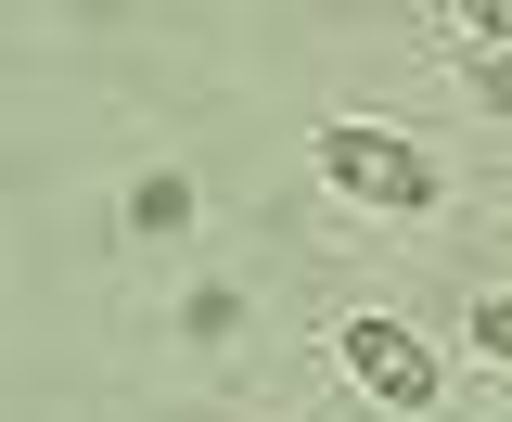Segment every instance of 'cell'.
Instances as JSON below:
<instances>
[{"mask_svg": "<svg viewBox=\"0 0 512 422\" xmlns=\"http://www.w3.org/2000/svg\"><path fill=\"white\" fill-rule=\"evenodd\" d=\"M308 167L346 192V205H372V218H423V205H436V154L397 141V128H372V116H333L308 141Z\"/></svg>", "mask_w": 512, "mask_h": 422, "instance_id": "6da1fadb", "label": "cell"}, {"mask_svg": "<svg viewBox=\"0 0 512 422\" xmlns=\"http://www.w3.org/2000/svg\"><path fill=\"white\" fill-rule=\"evenodd\" d=\"M474 346H487V359H512V295H487V307H474Z\"/></svg>", "mask_w": 512, "mask_h": 422, "instance_id": "5b68a950", "label": "cell"}, {"mask_svg": "<svg viewBox=\"0 0 512 422\" xmlns=\"http://www.w3.org/2000/svg\"><path fill=\"white\" fill-rule=\"evenodd\" d=\"M333 359H346V384H372L384 410H436V346H423V333H410V320H372V307H359V320H333Z\"/></svg>", "mask_w": 512, "mask_h": 422, "instance_id": "7a4b0ae2", "label": "cell"}, {"mask_svg": "<svg viewBox=\"0 0 512 422\" xmlns=\"http://www.w3.org/2000/svg\"><path fill=\"white\" fill-rule=\"evenodd\" d=\"M448 13H461L474 39H500V52H512V0H448Z\"/></svg>", "mask_w": 512, "mask_h": 422, "instance_id": "277c9868", "label": "cell"}, {"mask_svg": "<svg viewBox=\"0 0 512 422\" xmlns=\"http://www.w3.org/2000/svg\"><path fill=\"white\" fill-rule=\"evenodd\" d=\"M128 218H141V231H180L192 192H180V180H141V192H128Z\"/></svg>", "mask_w": 512, "mask_h": 422, "instance_id": "3957f363", "label": "cell"}]
</instances>
